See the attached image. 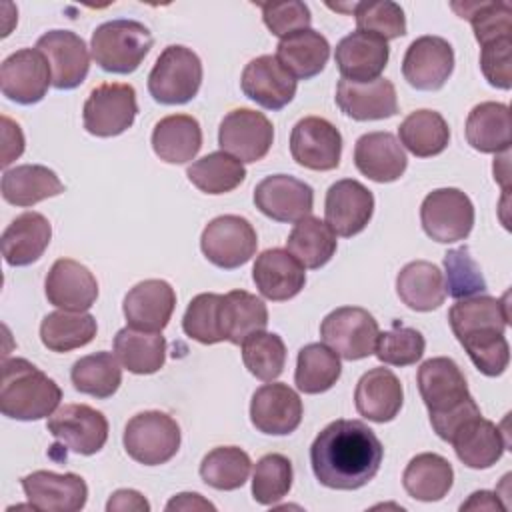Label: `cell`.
Here are the masks:
<instances>
[{"instance_id":"obj_47","label":"cell","mask_w":512,"mask_h":512,"mask_svg":"<svg viewBox=\"0 0 512 512\" xmlns=\"http://www.w3.org/2000/svg\"><path fill=\"white\" fill-rule=\"evenodd\" d=\"M450 8L470 20L480 46L498 38H512V6L510 2H452Z\"/></svg>"},{"instance_id":"obj_56","label":"cell","mask_w":512,"mask_h":512,"mask_svg":"<svg viewBox=\"0 0 512 512\" xmlns=\"http://www.w3.org/2000/svg\"><path fill=\"white\" fill-rule=\"evenodd\" d=\"M480 68L488 84L510 90L512 86V38H498L482 46Z\"/></svg>"},{"instance_id":"obj_41","label":"cell","mask_w":512,"mask_h":512,"mask_svg":"<svg viewBox=\"0 0 512 512\" xmlns=\"http://www.w3.org/2000/svg\"><path fill=\"white\" fill-rule=\"evenodd\" d=\"M336 234L326 222L316 216H306L296 222L286 240V250L310 270L322 268L336 254Z\"/></svg>"},{"instance_id":"obj_52","label":"cell","mask_w":512,"mask_h":512,"mask_svg":"<svg viewBox=\"0 0 512 512\" xmlns=\"http://www.w3.org/2000/svg\"><path fill=\"white\" fill-rule=\"evenodd\" d=\"M444 268H446V294L462 300L480 296L486 292V280L482 276L480 266L470 256V250L466 246L452 248L444 254Z\"/></svg>"},{"instance_id":"obj_27","label":"cell","mask_w":512,"mask_h":512,"mask_svg":"<svg viewBox=\"0 0 512 512\" xmlns=\"http://www.w3.org/2000/svg\"><path fill=\"white\" fill-rule=\"evenodd\" d=\"M354 164L368 180L386 184L398 180L406 172L408 158L394 134L368 132L354 144Z\"/></svg>"},{"instance_id":"obj_21","label":"cell","mask_w":512,"mask_h":512,"mask_svg":"<svg viewBox=\"0 0 512 512\" xmlns=\"http://www.w3.org/2000/svg\"><path fill=\"white\" fill-rule=\"evenodd\" d=\"M246 98L266 110H282L296 96V78L278 62L276 56L264 54L250 60L240 78Z\"/></svg>"},{"instance_id":"obj_6","label":"cell","mask_w":512,"mask_h":512,"mask_svg":"<svg viewBox=\"0 0 512 512\" xmlns=\"http://www.w3.org/2000/svg\"><path fill=\"white\" fill-rule=\"evenodd\" d=\"M178 422L160 410H146L132 416L124 428L126 454L144 466H158L172 460L180 448Z\"/></svg>"},{"instance_id":"obj_43","label":"cell","mask_w":512,"mask_h":512,"mask_svg":"<svg viewBox=\"0 0 512 512\" xmlns=\"http://www.w3.org/2000/svg\"><path fill=\"white\" fill-rule=\"evenodd\" d=\"M342 374L340 356L326 344L314 342L300 348L296 358L294 384L304 394H322L330 390Z\"/></svg>"},{"instance_id":"obj_22","label":"cell","mask_w":512,"mask_h":512,"mask_svg":"<svg viewBox=\"0 0 512 512\" xmlns=\"http://www.w3.org/2000/svg\"><path fill=\"white\" fill-rule=\"evenodd\" d=\"M176 308V292L166 280L150 278L128 290L122 312L130 328L144 332H162Z\"/></svg>"},{"instance_id":"obj_34","label":"cell","mask_w":512,"mask_h":512,"mask_svg":"<svg viewBox=\"0 0 512 512\" xmlns=\"http://www.w3.org/2000/svg\"><path fill=\"white\" fill-rule=\"evenodd\" d=\"M276 58L296 80H310L326 68L330 44L312 28L298 30L278 42Z\"/></svg>"},{"instance_id":"obj_42","label":"cell","mask_w":512,"mask_h":512,"mask_svg":"<svg viewBox=\"0 0 512 512\" xmlns=\"http://www.w3.org/2000/svg\"><path fill=\"white\" fill-rule=\"evenodd\" d=\"M96 318L88 312L58 310L44 316L40 340L52 352H70L90 344L96 336Z\"/></svg>"},{"instance_id":"obj_3","label":"cell","mask_w":512,"mask_h":512,"mask_svg":"<svg viewBox=\"0 0 512 512\" xmlns=\"http://www.w3.org/2000/svg\"><path fill=\"white\" fill-rule=\"evenodd\" d=\"M62 400L60 386L24 358L2 362L0 412L6 418L32 422L52 416Z\"/></svg>"},{"instance_id":"obj_48","label":"cell","mask_w":512,"mask_h":512,"mask_svg":"<svg viewBox=\"0 0 512 512\" xmlns=\"http://www.w3.org/2000/svg\"><path fill=\"white\" fill-rule=\"evenodd\" d=\"M242 362L258 380H276L286 364L284 340L274 332L252 334L242 342Z\"/></svg>"},{"instance_id":"obj_23","label":"cell","mask_w":512,"mask_h":512,"mask_svg":"<svg viewBox=\"0 0 512 512\" xmlns=\"http://www.w3.org/2000/svg\"><path fill=\"white\" fill-rule=\"evenodd\" d=\"M46 298L52 306L68 312H86L98 298L94 274L72 258H58L44 282Z\"/></svg>"},{"instance_id":"obj_46","label":"cell","mask_w":512,"mask_h":512,"mask_svg":"<svg viewBox=\"0 0 512 512\" xmlns=\"http://www.w3.org/2000/svg\"><path fill=\"white\" fill-rule=\"evenodd\" d=\"M250 456L238 446H218L200 462V478L214 490H238L250 476Z\"/></svg>"},{"instance_id":"obj_28","label":"cell","mask_w":512,"mask_h":512,"mask_svg":"<svg viewBox=\"0 0 512 512\" xmlns=\"http://www.w3.org/2000/svg\"><path fill=\"white\" fill-rule=\"evenodd\" d=\"M448 442L452 444L458 460L474 470L494 466L508 448L504 432H500L494 422L482 418V414L466 420Z\"/></svg>"},{"instance_id":"obj_12","label":"cell","mask_w":512,"mask_h":512,"mask_svg":"<svg viewBox=\"0 0 512 512\" xmlns=\"http://www.w3.org/2000/svg\"><path fill=\"white\" fill-rule=\"evenodd\" d=\"M274 142L272 122L256 110L236 108L228 112L218 128V144L222 152L240 162L262 160Z\"/></svg>"},{"instance_id":"obj_19","label":"cell","mask_w":512,"mask_h":512,"mask_svg":"<svg viewBox=\"0 0 512 512\" xmlns=\"http://www.w3.org/2000/svg\"><path fill=\"white\" fill-rule=\"evenodd\" d=\"M302 400L300 396L282 382L260 386L250 400L252 426L270 436L292 434L302 422Z\"/></svg>"},{"instance_id":"obj_30","label":"cell","mask_w":512,"mask_h":512,"mask_svg":"<svg viewBox=\"0 0 512 512\" xmlns=\"http://www.w3.org/2000/svg\"><path fill=\"white\" fill-rule=\"evenodd\" d=\"M52 226L40 212L16 216L2 232V256L10 266H30L48 248Z\"/></svg>"},{"instance_id":"obj_31","label":"cell","mask_w":512,"mask_h":512,"mask_svg":"<svg viewBox=\"0 0 512 512\" xmlns=\"http://www.w3.org/2000/svg\"><path fill=\"white\" fill-rule=\"evenodd\" d=\"M202 148V128L190 114H172L156 122L152 150L168 164H184L196 158Z\"/></svg>"},{"instance_id":"obj_57","label":"cell","mask_w":512,"mask_h":512,"mask_svg":"<svg viewBox=\"0 0 512 512\" xmlns=\"http://www.w3.org/2000/svg\"><path fill=\"white\" fill-rule=\"evenodd\" d=\"M2 142V166L6 168L24 152V134L20 126L8 116H2Z\"/></svg>"},{"instance_id":"obj_49","label":"cell","mask_w":512,"mask_h":512,"mask_svg":"<svg viewBox=\"0 0 512 512\" xmlns=\"http://www.w3.org/2000/svg\"><path fill=\"white\" fill-rule=\"evenodd\" d=\"M222 298L224 294L202 292L190 300L182 318V330L186 336L200 344L224 342Z\"/></svg>"},{"instance_id":"obj_20","label":"cell","mask_w":512,"mask_h":512,"mask_svg":"<svg viewBox=\"0 0 512 512\" xmlns=\"http://www.w3.org/2000/svg\"><path fill=\"white\" fill-rule=\"evenodd\" d=\"M22 490L30 508L44 512H78L88 500V486L84 478L74 472L56 474L36 470L22 478Z\"/></svg>"},{"instance_id":"obj_17","label":"cell","mask_w":512,"mask_h":512,"mask_svg":"<svg viewBox=\"0 0 512 512\" xmlns=\"http://www.w3.org/2000/svg\"><path fill=\"white\" fill-rule=\"evenodd\" d=\"M36 48L48 60L52 86L56 90L78 88L90 70V54L86 42L72 30H50L42 34Z\"/></svg>"},{"instance_id":"obj_14","label":"cell","mask_w":512,"mask_h":512,"mask_svg":"<svg viewBox=\"0 0 512 512\" xmlns=\"http://www.w3.org/2000/svg\"><path fill=\"white\" fill-rule=\"evenodd\" d=\"M52 84V72L48 60L38 48H22L4 58L0 66L2 94L22 106L40 102L48 86Z\"/></svg>"},{"instance_id":"obj_54","label":"cell","mask_w":512,"mask_h":512,"mask_svg":"<svg viewBox=\"0 0 512 512\" xmlns=\"http://www.w3.org/2000/svg\"><path fill=\"white\" fill-rule=\"evenodd\" d=\"M462 348L468 352L472 364L484 376H500L508 368L510 362V346L504 332L486 330L478 334H470L458 340Z\"/></svg>"},{"instance_id":"obj_44","label":"cell","mask_w":512,"mask_h":512,"mask_svg":"<svg viewBox=\"0 0 512 512\" xmlns=\"http://www.w3.org/2000/svg\"><path fill=\"white\" fill-rule=\"evenodd\" d=\"M70 380L80 394L110 398L122 384V368L112 352H94L74 362Z\"/></svg>"},{"instance_id":"obj_11","label":"cell","mask_w":512,"mask_h":512,"mask_svg":"<svg viewBox=\"0 0 512 512\" xmlns=\"http://www.w3.org/2000/svg\"><path fill=\"white\" fill-rule=\"evenodd\" d=\"M46 430L70 452L92 456L108 440L106 416L88 404H64L46 422Z\"/></svg>"},{"instance_id":"obj_50","label":"cell","mask_w":512,"mask_h":512,"mask_svg":"<svg viewBox=\"0 0 512 512\" xmlns=\"http://www.w3.org/2000/svg\"><path fill=\"white\" fill-rule=\"evenodd\" d=\"M292 462L284 454L262 456L252 474V496L262 506H274L292 488Z\"/></svg>"},{"instance_id":"obj_53","label":"cell","mask_w":512,"mask_h":512,"mask_svg":"<svg viewBox=\"0 0 512 512\" xmlns=\"http://www.w3.org/2000/svg\"><path fill=\"white\" fill-rule=\"evenodd\" d=\"M354 18L360 32H370L382 40H394L406 34V16L400 4L392 0L356 2Z\"/></svg>"},{"instance_id":"obj_29","label":"cell","mask_w":512,"mask_h":512,"mask_svg":"<svg viewBox=\"0 0 512 512\" xmlns=\"http://www.w3.org/2000/svg\"><path fill=\"white\" fill-rule=\"evenodd\" d=\"M404 402V390L398 376L388 368L364 372L354 390V404L360 416L370 422H390L398 416Z\"/></svg>"},{"instance_id":"obj_26","label":"cell","mask_w":512,"mask_h":512,"mask_svg":"<svg viewBox=\"0 0 512 512\" xmlns=\"http://www.w3.org/2000/svg\"><path fill=\"white\" fill-rule=\"evenodd\" d=\"M306 268L284 248H270L256 256L252 280L258 292L272 300L284 302L300 294L306 284Z\"/></svg>"},{"instance_id":"obj_38","label":"cell","mask_w":512,"mask_h":512,"mask_svg":"<svg viewBox=\"0 0 512 512\" xmlns=\"http://www.w3.org/2000/svg\"><path fill=\"white\" fill-rule=\"evenodd\" d=\"M114 354L132 374H154L166 362V340L160 332L122 328L114 336Z\"/></svg>"},{"instance_id":"obj_33","label":"cell","mask_w":512,"mask_h":512,"mask_svg":"<svg viewBox=\"0 0 512 512\" xmlns=\"http://www.w3.org/2000/svg\"><path fill=\"white\" fill-rule=\"evenodd\" d=\"M2 198L14 206H34L46 198L60 196L64 184L54 170L42 164H22L2 174Z\"/></svg>"},{"instance_id":"obj_45","label":"cell","mask_w":512,"mask_h":512,"mask_svg":"<svg viewBox=\"0 0 512 512\" xmlns=\"http://www.w3.org/2000/svg\"><path fill=\"white\" fill-rule=\"evenodd\" d=\"M186 176L200 192L226 194L244 182L246 168L238 158L220 150L192 162Z\"/></svg>"},{"instance_id":"obj_39","label":"cell","mask_w":512,"mask_h":512,"mask_svg":"<svg viewBox=\"0 0 512 512\" xmlns=\"http://www.w3.org/2000/svg\"><path fill=\"white\" fill-rule=\"evenodd\" d=\"M266 326H268V308L258 296L246 290H232L224 294L222 298L224 340L240 346L252 334L264 332Z\"/></svg>"},{"instance_id":"obj_4","label":"cell","mask_w":512,"mask_h":512,"mask_svg":"<svg viewBox=\"0 0 512 512\" xmlns=\"http://www.w3.org/2000/svg\"><path fill=\"white\" fill-rule=\"evenodd\" d=\"M154 38L150 30L128 18L108 20L92 32L90 50L94 62L110 74H132L148 56Z\"/></svg>"},{"instance_id":"obj_24","label":"cell","mask_w":512,"mask_h":512,"mask_svg":"<svg viewBox=\"0 0 512 512\" xmlns=\"http://www.w3.org/2000/svg\"><path fill=\"white\" fill-rule=\"evenodd\" d=\"M390 58L388 42L370 32H352L336 44L334 60L340 76L350 82H372L380 78Z\"/></svg>"},{"instance_id":"obj_59","label":"cell","mask_w":512,"mask_h":512,"mask_svg":"<svg viewBox=\"0 0 512 512\" xmlns=\"http://www.w3.org/2000/svg\"><path fill=\"white\" fill-rule=\"evenodd\" d=\"M166 510H186L188 512V510H216V508H214V504H210L196 492H182L168 500Z\"/></svg>"},{"instance_id":"obj_2","label":"cell","mask_w":512,"mask_h":512,"mask_svg":"<svg viewBox=\"0 0 512 512\" xmlns=\"http://www.w3.org/2000/svg\"><path fill=\"white\" fill-rule=\"evenodd\" d=\"M418 390L438 438L448 442L470 418L480 414L460 366L446 356L426 360L416 374Z\"/></svg>"},{"instance_id":"obj_13","label":"cell","mask_w":512,"mask_h":512,"mask_svg":"<svg viewBox=\"0 0 512 512\" xmlns=\"http://www.w3.org/2000/svg\"><path fill=\"white\" fill-rule=\"evenodd\" d=\"M290 154L308 170H334L342 156V134L326 118L306 116L290 132Z\"/></svg>"},{"instance_id":"obj_58","label":"cell","mask_w":512,"mask_h":512,"mask_svg":"<svg viewBox=\"0 0 512 512\" xmlns=\"http://www.w3.org/2000/svg\"><path fill=\"white\" fill-rule=\"evenodd\" d=\"M106 510L108 512H148L150 510V504L148 500L136 492V490H128V488H122V490H116L108 504H106Z\"/></svg>"},{"instance_id":"obj_1","label":"cell","mask_w":512,"mask_h":512,"mask_svg":"<svg viewBox=\"0 0 512 512\" xmlns=\"http://www.w3.org/2000/svg\"><path fill=\"white\" fill-rule=\"evenodd\" d=\"M384 446L360 420L330 422L310 446L316 480L332 490H358L380 470Z\"/></svg>"},{"instance_id":"obj_10","label":"cell","mask_w":512,"mask_h":512,"mask_svg":"<svg viewBox=\"0 0 512 512\" xmlns=\"http://www.w3.org/2000/svg\"><path fill=\"white\" fill-rule=\"evenodd\" d=\"M424 232L442 244L468 238L474 226V204L458 188L432 190L420 206Z\"/></svg>"},{"instance_id":"obj_55","label":"cell","mask_w":512,"mask_h":512,"mask_svg":"<svg viewBox=\"0 0 512 512\" xmlns=\"http://www.w3.org/2000/svg\"><path fill=\"white\" fill-rule=\"evenodd\" d=\"M260 10H262V20L266 28L280 40L298 30L310 28V22H312L310 8L300 0H290L280 4L268 2V4H260Z\"/></svg>"},{"instance_id":"obj_18","label":"cell","mask_w":512,"mask_h":512,"mask_svg":"<svg viewBox=\"0 0 512 512\" xmlns=\"http://www.w3.org/2000/svg\"><path fill=\"white\" fill-rule=\"evenodd\" d=\"M374 214V196L358 180L344 178L326 192L324 216L336 236L350 238L360 234Z\"/></svg>"},{"instance_id":"obj_15","label":"cell","mask_w":512,"mask_h":512,"mask_svg":"<svg viewBox=\"0 0 512 512\" xmlns=\"http://www.w3.org/2000/svg\"><path fill=\"white\" fill-rule=\"evenodd\" d=\"M454 70V50L448 40L440 36L416 38L402 60L404 80L424 92L440 90Z\"/></svg>"},{"instance_id":"obj_7","label":"cell","mask_w":512,"mask_h":512,"mask_svg":"<svg viewBox=\"0 0 512 512\" xmlns=\"http://www.w3.org/2000/svg\"><path fill=\"white\" fill-rule=\"evenodd\" d=\"M138 114L136 90L122 82H104L96 86L82 108V120L88 134L112 138L126 132Z\"/></svg>"},{"instance_id":"obj_51","label":"cell","mask_w":512,"mask_h":512,"mask_svg":"<svg viewBox=\"0 0 512 512\" xmlns=\"http://www.w3.org/2000/svg\"><path fill=\"white\" fill-rule=\"evenodd\" d=\"M424 348L426 340L420 330L394 322L390 330L378 334L374 354L384 364L410 366L422 358Z\"/></svg>"},{"instance_id":"obj_40","label":"cell","mask_w":512,"mask_h":512,"mask_svg":"<svg viewBox=\"0 0 512 512\" xmlns=\"http://www.w3.org/2000/svg\"><path fill=\"white\" fill-rule=\"evenodd\" d=\"M400 144L418 158H432L446 150L450 128L444 116L436 110L410 112L398 126Z\"/></svg>"},{"instance_id":"obj_35","label":"cell","mask_w":512,"mask_h":512,"mask_svg":"<svg viewBox=\"0 0 512 512\" xmlns=\"http://www.w3.org/2000/svg\"><path fill=\"white\" fill-rule=\"evenodd\" d=\"M510 108L502 102H480L466 118V140L482 154L508 152L510 134Z\"/></svg>"},{"instance_id":"obj_37","label":"cell","mask_w":512,"mask_h":512,"mask_svg":"<svg viewBox=\"0 0 512 512\" xmlns=\"http://www.w3.org/2000/svg\"><path fill=\"white\" fill-rule=\"evenodd\" d=\"M454 484L452 464L434 452L416 454L404 468L402 486L408 496L420 502L442 500Z\"/></svg>"},{"instance_id":"obj_8","label":"cell","mask_w":512,"mask_h":512,"mask_svg":"<svg viewBox=\"0 0 512 512\" xmlns=\"http://www.w3.org/2000/svg\"><path fill=\"white\" fill-rule=\"evenodd\" d=\"M378 334L376 318L360 306H340L320 324L322 342L344 360H362L374 354Z\"/></svg>"},{"instance_id":"obj_32","label":"cell","mask_w":512,"mask_h":512,"mask_svg":"<svg viewBox=\"0 0 512 512\" xmlns=\"http://www.w3.org/2000/svg\"><path fill=\"white\" fill-rule=\"evenodd\" d=\"M398 298L416 312H432L444 304L446 286L440 268L428 260L408 262L396 276Z\"/></svg>"},{"instance_id":"obj_5","label":"cell","mask_w":512,"mask_h":512,"mask_svg":"<svg viewBox=\"0 0 512 512\" xmlns=\"http://www.w3.org/2000/svg\"><path fill=\"white\" fill-rule=\"evenodd\" d=\"M202 84V62L186 46H166L148 74L150 96L166 106L190 102Z\"/></svg>"},{"instance_id":"obj_36","label":"cell","mask_w":512,"mask_h":512,"mask_svg":"<svg viewBox=\"0 0 512 512\" xmlns=\"http://www.w3.org/2000/svg\"><path fill=\"white\" fill-rule=\"evenodd\" d=\"M508 320H510L508 294H504L502 298H494V296L464 298V300H458L448 312L450 328L458 340L470 334L486 332V330L504 332L508 326Z\"/></svg>"},{"instance_id":"obj_25","label":"cell","mask_w":512,"mask_h":512,"mask_svg":"<svg viewBox=\"0 0 512 512\" xmlns=\"http://www.w3.org/2000/svg\"><path fill=\"white\" fill-rule=\"evenodd\" d=\"M334 98L340 112L358 122L384 120L398 112L396 88L386 78L372 82H350L342 78L336 84Z\"/></svg>"},{"instance_id":"obj_60","label":"cell","mask_w":512,"mask_h":512,"mask_svg":"<svg viewBox=\"0 0 512 512\" xmlns=\"http://www.w3.org/2000/svg\"><path fill=\"white\" fill-rule=\"evenodd\" d=\"M460 510H504V504L500 502L496 492L478 490L470 494V498L460 506Z\"/></svg>"},{"instance_id":"obj_16","label":"cell","mask_w":512,"mask_h":512,"mask_svg":"<svg viewBox=\"0 0 512 512\" xmlns=\"http://www.w3.org/2000/svg\"><path fill=\"white\" fill-rule=\"evenodd\" d=\"M256 208L276 222H298L310 216L314 206V190L304 180L288 174H272L254 188Z\"/></svg>"},{"instance_id":"obj_9","label":"cell","mask_w":512,"mask_h":512,"mask_svg":"<svg viewBox=\"0 0 512 512\" xmlns=\"http://www.w3.org/2000/svg\"><path fill=\"white\" fill-rule=\"evenodd\" d=\"M256 246L258 236L254 226L236 214L216 216L200 236V250L206 260L224 270L244 266L256 254Z\"/></svg>"}]
</instances>
